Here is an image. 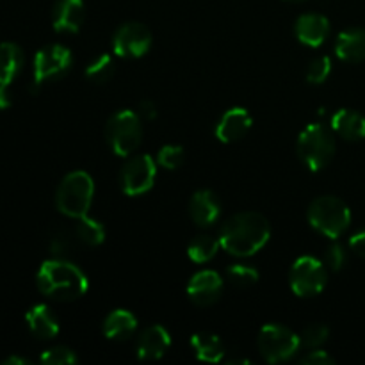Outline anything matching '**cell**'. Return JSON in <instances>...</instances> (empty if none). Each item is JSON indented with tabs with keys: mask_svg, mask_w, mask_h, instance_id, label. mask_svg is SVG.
Wrapping results in <instances>:
<instances>
[{
	"mask_svg": "<svg viewBox=\"0 0 365 365\" xmlns=\"http://www.w3.org/2000/svg\"><path fill=\"white\" fill-rule=\"evenodd\" d=\"M228 364H250V360H239V359H235V360H228Z\"/></svg>",
	"mask_w": 365,
	"mask_h": 365,
	"instance_id": "38",
	"label": "cell"
},
{
	"mask_svg": "<svg viewBox=\"0 0 365 365\" xmlns=\"http://www.w3.org/2000/svg\"><path fill=\"white\" fill-rule=\"evenodd\" d=\"M13 103V95H11V86H0V110L9 109Z\"/></svg>",
	"mask_w": 365,
	"mask_h": 365,
	"instance_id": "36",
	"label": "cell"
},
{
	"mask_svg": "<svg viewBox=\"0 0 365 365\" xmlns=\"http://www.w3.org/2000/svg\"><path fill=\"white\" fill-rule=\"evenodd\" d=\"M106 141L114 155H132L143 141V125L138 110H116L106 123Z\"/></svg>",
	"mask_w": 365,
	"mask_h": 365,
	"instance_id": "6",
	"label": "cell"
},
{
	"mask_svg": "<svg viewBox=\"0 0 365 365\" xmlns=\"http://www.w3.org/2000/svg\"><path fill=\"white\" fill-rule=\"evenodd\" d=\"M328 284L327 264L310 255L294 260L289 271V285L299 298H312L323 292Z\"/></svg>",
	"mask_w": 365,
	"mask_h": 365,
	"instance_id": "9",
	"label": "cell"
},
{
	"mask_svg": "<svg viewBox=\"0 0 365 365\" xmlns=\"http://www.w3.org/2000/svg\"><path fill=\"white\" fill-rule=\"evenodd\" d=\"M95 195V182L86 171H71L61 180L56 192V205L61 214L78 220L88 216Z\"/></svg>",
	"mask_w": 365,
	"mask_h": 365,
	"instance_id": "3",
	"label": "cell"
},
{
	"mask_svg": "<svg viewBox=\"0 0 365 365\" xmlns=\"http://www.w3.org/2000/svg\"><path fill=\"white\" fill-rule=\"evenodd\" d=\"M223 285L225 282L220 273L212 269H203L192 274L191 280L187 282L185 292L195 305L209 307L221 298Z\"/></svg>",
	"mask_w": 365,
	"mask_h": 365,
	"instance_id": "12",
	"label": "cell"
},
{
	"mask_svg": "<svg viewBox=\"0 0 365 365\" xmlns=\"http://www.w3.org/2000/svg\"><path fill=\"white\" fill-rule=\"evenodd\" d=\"M189 216L198 227H210L221 216V202L210 189H200L189 200Z\"/></svg>",
	"mask_w": 365,
	"mask_h": 365,
	"instance_id": "16",
	"label": "cell"
},
{
	"mask_svg": "<svg viewBox=\"0 0 365 365\" xmlns=\"http://www.w3.org/2000/svg\"><path fill=\"white\" fill-rule=\"evenodd\" d=\"M328 337H330V328H328L327 324L314 323L302 331L299 341H302L303 348L316 349L321 348V346L328 341Z\"/></svg>",
	"mask_w": 365,
	"mask_h": 365,
	"instance_id": "28",
	"label": "cell"
},
{
	"mask_svg": "<svg viewBox=\"0 0 365 365\" xmlns=\"http://www.w3.org/2000/svg\"><path fill=\"white\" fill-rule=\"evenodd\" d=\"M331 73V59L328 56H321L314 59L307 68V82L314 86H319L330 77Z\"/></svg>",
	"mask_w": 365,
	"mask_h": 365,
	"instance_id": "31",
	"label": "cell"
},
{
	"mask_svg": "<svg viewBox=\"0 0 365 365\" xmlns=\"http://www.w3.org/2000/svg\"><path fill=\"white\" fill-rule=\"evenodd\" d=\"M39 362L45 365H73L78 362V359L71 348L56 346V348H50L46 351H43V355L39 356Z\"/></svg>",
	"mask_w": 365,
	"mask_h": 365,
	"instance_id": "29",
	"label": "cell"
},
{
	"mask_svg": "<svg viewBox=\"0 0 365 365\" xmlns=\"http://www.w3.org/2000/svg\"><path fill=\"white\" fill-rule=\"evenodd\" d=\"M349 248H351V252H355L356 255L365 259V230H360L351 235V239H349Z\"/></svg>",
	"mask_w": 365,
	"mask_h": 365,
	"instance_id": "35",
	"label": "cell"
},
{
	"mask_svg": "<svg viewBox=\"0 0 365 365\" xmlns=\"http://www.w3.org/2000/svg\"><path fill=\"white\" fill-rule=\"evenodd\" d=\"M259 271L253 266H250V264H232L227 269L228 282H230L232 285H235V287L241 289L255 285L257 282H259Z\"/></svg>",
	"mask_w": 365,
	"mask_h": 365,
	"instance_id": "27",
	"label": "cell"
},
{
	"mask_svg": "<svg viewBox=\"0 0 365 365\" xmlns=\"http://www.w3.org/2000/svg\"><path fill=\"white\" fill-rule=\"evenodd\" d=\"M4 365H29L31 362H29L27 359H24V356H9V359H6L2 362Z\"/></svg>",
	"mask_w": 365,
	"mask_h": 365,
	"instance_id": "37",
	"label": "cell"
},
{
	"mask_svg": "<svg viewBox=\"0 0 365 365\" xmlns=\"http://www.w3.org/2000/svg\"><path fill=\"white\" fill-rule=\"evenodd\" d=\"M152 46V32L141 21L120 25L113 36V52L121 59H139Z\"/></svg>",
	"mask_w": 365,
	"mask_h": 365,
	"instance_id": "11",
	"label": "cell"
},
{
	"mask_svg": "<svg viewBox=\"0 0 365 365\" xmlns=\"http://www.w3.org/2000/svg\"><path fill=\"white\" fill-rule=\"evenodd\" d=\"M348 262V253H346L344 246L339 242H331L324 252V264L330 267L331 271H341Z\"/></svg>",
	"mask_w": 365,
	"mask_h": 365,
	"instance_id": "32",
	"label": "cell"
},
{
	"mask_svg": "<svg viewBox=\"0 0 365 365\" xmlns=\"http://www.w3.org/2000/svg\"><path fill=\"white\" fill-rule=\"evenodd\" d=\"M294 32L302 45L317 48L327 41L328 32H330V21L324 14L305 13L296 20Z\"/></svg>",
	"mask_w": 365,
	"mask_h": 365,
	"instance_id": "15",
	"label": "cell"
},
{
	"mask_svg": "<svg viewBox=\"0 0 365 365\" xmlns=\"http://www.w3.org/2000/svg\"><path fill=\"white\" fill-rule=\"evenodd\" d=\"M298 155L310 171L324 170L335 155L334 130L323 123H310L298 135Z\"/></svg>",
	"mask_w": 365,
	"mask_h": 365,
	"instance_id": "5",
	"label": "cell"
},
{
	"mask_svg": "<svg viewBox=\"0 0 365 365\" xmlns=\"http://www.w3.org/2000/svg\"><path fill=\"white\" fill-rule=\"evenodd\" d=\"M135 330H138V317L125 309L113 310L102 324L103 335L109 341H127L135 334Z\"/></svg>",
	"mask_w": 365,
	"mask_h": 365,
	"instance_id": "21",
	"label": "cell"
},
{
	"mask_svg": "<svg viewBox=\"0 0 365 365\" xmlns=\"http://www.w3.org/2000/svg\"><path fill=\"white\" fill-rule=\"evenodd\" d=\"M24 68V50L16 43H0V86H11Z\"/></svg>",
	"mask_w": 365,
	"mask_h": 365,
	"instance_id": "22",
	"label": "cell"
},
{
	"mask_svg": "<svg viewBox=\"0 0 365 365\" xmlns=\"http://www.w3.org/2000/svg\"><path fill=\"white\" fill-rule=\"evenodd\" d=\"M138 114L141 116V120L152 121L157 118V106L152 100H143L138 107Z\"/></svg>",
	"mask_w": 365,
	"mask_h": 365,
	"instance_id": "34",
	"label": "cell"
},
{
	"mask_svg": "<svg viewBox=\"0 0 365 365\" xmlns=\"http://www.w3.org/2000/svg\"><path fill=\"white\" fill-rule=\"evenodd\" d=\"M84 16V0H57L52 9V27L59 34H77Z\"/></svg>",
	"mask_w": 365,
	"mask_h": 365,
	"instance_id": "14",
	"label": "cell"
},
{
	"mask_svg": "<svg viewBox=\"0 0 365 365\" xmlns=\"http://www.w3.org/2000/svg\"><path fill=\"white\" fill-rule=\"evenodd\" d=\"M171 346V335L160 324L148 327L141 334L138 341V359L139 360H159L166 355Z\"/></svg>",
	"mask_w": 365,
	"mask_h": 365,
	"instance_id": "17",
	"label": "cell"
},
{
	"mask_svg": "<svg viewBox=\"0 0 365 365\" xmlns=\"http://www.w3.org/2000/svg\"><path fill=\"white\" fill-rule=\"evenodd\" d=\"M116 64L110 53H100L98 57L91 61L86 68V77L88 81L95 82V84H107L110 78L114 77V70H116Z\"/></svg>",
	"mask_w": 365,
	"mask_h": 365,
	"instance_id": "26",
	"label": "cell"
},
{
	"mask_svg": "<svg viewBox=\"0 0 365 365\" xmlns=\"http://www.w3.org/2000/svg\"><path fill=\"white\" fill-rule=\"evenodd\" d=\"M75 234L81 239L84 245L88 246H100L106 241V227L100 221L93 220L89 216H82L77 220V227H75Z\"/></svg>",
	"mask_w": 365,
	"mask_h": 365,
	"instance_id": "25",
	"label": "cell"
},
{
	"mask_svg": "<svg viewBox=\"0 0 365 365\" xmlns=\"http://www.w3.org/2000/svg\"><path fill=\"white\" fill-rule=\"evenodd\" d=\"M71 64H73V56L68 46L53 43L38 50L32 64V93L38 91L45 82L64 77L71 70Z\"/></svg>",
	"mask_w": 365,
	"mask_h": 365,
	"instance_id": "8",
	"label": "cell"
},
{
	"mask_svg": "<svg viewBox=\"0 0 365 365\" xmlns=\"http://www.w3.org/2000/svg\"><path fill=\"white\" fill-rule=\"evenodd\" d=\"M331 130L346 141L365 139V116L353 109H339L331 116Z\"/></svg>",
	"mask_w": 365,
	"mask_h": 365,
	"instance_id": "20",
	"label": "cell"
},
{
	"mask_svg": "<svg viewBox=\"0 0 365 365\" xmlns=\"http://www.w3.org/2000/svg\"><path fill=\"white\" fill-rule=\"evenodd\" d=\"M191 349L195 351V356L202 362L217 364L225 356V344L216 334L209 331H200L191 337Z\"/></svg>",
	"mask_w": 365,
	"mask_h": 365,
	"instance_id": "23",
	"label": "cell"
},
{
	"mask_svg": "<svg viewBox=\"0 0 365 365\" xmlns=\"http://www.w3.org/2000/svg\"><path fill=\"white\" fill-rule=\"evenodd\" d=\"M287 2H307V0H287Z\"/></svg>",
	"mask_w": 365,
	"mask_h": 365,
	"instance_id": "39",
	"label": "cell"
},
{
	"mask_svg": "<svg viewBox=\"0 0 365 365\" xmlns=\"http://www.w3.org/2000/svg\"><path fill=\"white\" fill-rule=\"evenodd\" d=\"M298 364L302 365H335V359L330 353L323 351L321 348L312 349V351L307 353L305 356L298 360Z\"/></svg>",
	"mask_w": 365,
	"mask_h": 365,
	"instance_id": "33",
	"label": "cell"
},
{
	"mask_svg": "<svg viewBox=\"0 0 365 365\" xmlns=\"http://www.w3.org/2000/svg\"><path fill=\"white\" fill-rule=\"evenodd\" d=\"M36 284L41 294L56 302H75L89 289L84 271L63 259L45 260L36 274Z\"/></svg>",
	"mask_w": 365,
	"mask_h": 365,
	"instance_id": "2",
	"label": "cell"
},
{
	"mask_svg": "<svg viewBox=\"0 0 365 365\" xmlns=\"http://www.w3.org/2000/svg\"><path fill=\"white\" fill-rule=\"evenodd\" d=\"M253 125V118L245 107H232L217 120L214 134L225 145H232L245 138Z\"/></svg>",
	"mask_w": 365,
	"mask_h": 365,
	"instance_id": "13",
	"label": "cell"
},
{
	"mask_svg": "<svg viewBox=\"0 0 365 365\" xmlns=\"http://www.w3.org/2000/svg\"><path fill=\"white\" fill-rule=\"evenodd\" d=\"M271 237L269 221L259 212L246 210L225 221L220 232L221 248L234 257H252L267 245Z\"/></svg>",
	"mask_w": 365,
	"mask_h": 365,
	"instance_id": "1",
	"label": "cell"
},
{
	"mask_svg": "<svg viewBox=\"0 0 365 365\" xmlns=\"http://www.w3.org/2000/svg\"><path fill=\"white\" fill-rule=\"evenodd\" d=\"M184 146L180 145H164L157 152V164L163 166L164 170H177L184 163Z\"/></svg>",
	"mask_w": 365,
	"mask_h": 365,
	"instance_id": "30",
	"label": "cell"
},
{
	"mask_svg": "<svg viewBox=\"0 0 365 365\" xmlns=\"http://www.w3.org/2000/svg\"><path fill=\"white\" fill-rule=\"evenodd\" d=\"M221 248L220 237H212L209 234L196 235L187 246V257L195 264H205L216 257L217 250Z\"/></svg>",
	"mask_w": 365,
	"mask_h": 365,
	"instance_id": "24",
	"label": "cell"
},
{
	"mask_svg": "<svg viewBox=\"0 0 365 365\" xmlns=\"http://www.w3.org/2000/svg\"><path fill=\"white\" fill-rule=\"evenodd\" d=\"M157 166L148 153L130 157L120 171V187L127 196L146 195L155 184Z\"/></svg>",
	"mask_w": 365,
	"mask_h": 365,
	"instance_id": "10",
	"label": "cell"
},
{
	"mask_svg": "<svg viewBox=\"0 0 365 365\" xmlns=\"http://www.w3.org/2000/svg\"><path fill=\"white\" fill-rule=\"evenodd\" d=\"M335 56L344 63H362L365 61V31L351 27L342 31L335 39Z\"/></svg>",
	"mask_w": 365,
	"mask_h": 365,
	"instance_id": "18",
	"label": "cell"
},
{
	"mask_svg": "<svg viewBox=\"0 0 365 365\" xmlns=\"http://www.w3.org/2000/svg\"><path fill=\"white\" fill-rule=\"evenodd\" d=\"M25 321L34 337L41 341H50L59 334V321L57 316L46 305H34L27 314Z\"/></svg>",
	"mask_w": 365,
	"mask_h": 365,
	"instance_id": "19",
	"label": "cell"
},
{
	"mask_svg": "<svg viewBox=\"0 0 365 365\" xmlns=\"http://www.w3.org/2000/svg\"><path fill=\"white\" fill-rule=\"evenodd\" d=\"M307 217L314 230L328 239H337L351 225V210L337 196H319L307 210Z\"/></svg>",
	"mask_w": 365,
	"mask_h": 365,
	"instance_id": "4",
	"label": "cell"
},
{
	"mask_svg": "<svg viewBox=\"0 0 365 365\" xmlns=\"http://www.w3.org/2000/svg\"><path fill=\"white\" fill-rule=\"evenodd\" d=\"M260 355L269 364L287 362L302 348L299 335L294 334L291 328L278 323H267L260 328L257 337Z\"/></svg>",
	"mask_w": 365,
	"mask_h": 365,
	"instance_id": "7",
	"label": "cell"
}]
</instances>
